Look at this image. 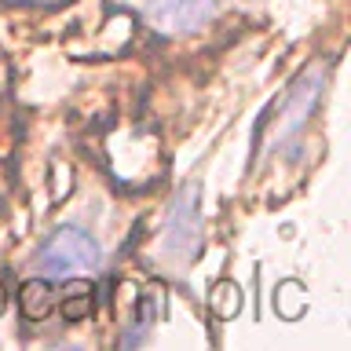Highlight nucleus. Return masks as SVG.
<instances>
[{"instance_id":"obj_1","label":"nucleus","mask_w":351,"mask_h":351,"mask_svg":"<svg viewBox=\"0 0 351 351\" xmlns=\"http://www.w3.org/2000/svg\"><path fill=\"white\" fill-rule=\"evenodd\" d=\"M37 267L51 278H70V274H92L103 267V245L88 230L66 223L51 230L48 241L37 249Z\"/></svg>"},{"instance_id":"obj_2","label":"nucleus","mask_w":351,"mask_h":351,"mask_svg":"<svg viewBox=\"0 0 351 351\" xmlns=\"http://www.w3.org/2000/svg\"><path fill=\"white\" fill-rule=\"evenodd\" d=\"M197 249H202V208H197V183H186L180 194L172 197L169 216L161 227V245L158 252L172 267H186Z\"/></svg>"},{"instance_id":"obj_3","label":"nucleus","mask_w":351,"mask_h":351,"mask_svg":"<svg viewBox=\"0 0 351 351\" xmlns=\"http://www.w3.org/2000/svg\"><path fill=\"white\" fill-rule=\"evenodd\" d=\"M322 92H326V70H322V66H311V70L296 81L289 103H285L282 117H278V128H274V139H271V150L274 154H285V158H293V154H296L300 136H304L311 114L318 110Z\"/></svg>"},{"instance_id":"obj_4","label":"nucleus","mask_w":351,"mask_h":351,"mask_svg":"<svg viewBox=\"0 0 351 351\" xmlns=\"http://www.w3.org/2000/svg\"><path fill=\"white\" fill-rule=\"evenodd\" d=\"M219 0H147V15L165 33H191L213 22Z\"/></svg>"},{"instance_id":"obj_5","label":"nucleus","mask_w":351,"mask_h":351,"mask_svg":"<svg viewBox=\"0 0 351 351\" xmlns=\"http://www.w3.org/2000/svg\"><path fill=\"white\" fill-rule=\"evenodd\" d=\"M19 304H22V315H26L29 322H40V318H48V315H51V307H55L51 285L44 282V278H29V282H22V289H19Z\"/></svg>"},{"instance_id":"obj_6","label":"nucleus","mask_w":351,"mask_h":351,"mask_svg":"<svg viewBox=\"0 0 351 351\" xmlns=\"http://www.w3.org/2000/svg\"><path fill=\"white\" fill-rule=\"evenodd\" d=\"M208 304L219 318H234L241 311V289L234 282H216L213 293H208Z\"/></svg>"},{"instance_id":"obj_7","label":"nucleus","mask_w":351,"mask_h":351,"mask_svg":"<svg viewBox=\"0 0 351 351\" xmlns=\"http://www.w3.org/2000/svg\"><path fill=\"white\" fill-rule=\"evenodd\" d=\"M59 311H62V318H70V322H81V318L92 315V296H88L81 285H77L73 296H70V300H62Z\"/></svg>"},{"instance_id":"obj_8","label":"nucleus","mask_w":351,"mask_h":351,"mask_svg":"<svg viewBox=\"0 0 351 351\" xmlns=\"http://www.w3.org/2000/svg\"><path fill=\"white\" fill-rule=\"evenodd\" d=\"M4 307H8V293H4V285H0V315H4Z\"/></svg>"}]
</instances>
